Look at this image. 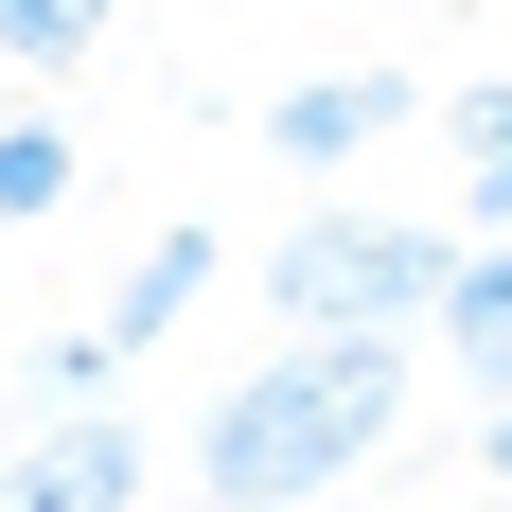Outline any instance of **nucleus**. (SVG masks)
I'll use <instances>...</instances> for the list:
<instances>
[{"mask_svg":"<svg viewBox=\"0 0 512 512\" xmlns=\"http://www.w3.org/2000/svg\"><path fill=\"white\" fill-rule=\"evenodd\" d=\"M442 142H460V230H512V71L442 106Z\"/></svg>","mask_w":512,"mask_h":512,"instance_id":"0eeeda50","label":"nucleus"},{"mask_svg":"<svg viewBox=\"0 0 512 512\" xmlns=\"http://www.w3.org/2000/svg\"><path fill=\"white\" fill-rule=\"evenodd\" d=\"M442 283H460V230L442 212H301L265 248V301L318 318V336H424Z\"/></svg>","mask_w":512,"mask_h":512,"instance_id":"f03ea898","label":"nucleus"},{"mask_svg":"<svg viewBox=\"0 0 512 512\" xmlns=\"http://www.w3.org/2000/svg\"><path fill=\"white\" fill-rule=\"evenodd\" d=\"M442 371H460L477 407H512V230H460V283H442Z\"/></svg>","mask_w":512,"mask_h":512,"instance_id":"39448f33","label":"nucleus"},{"mask_svg":"<svg viewBox=\"0 0 512 512\" xmlns=\"http://www.w3.org/2000/svg\"><path fill=\"white\" fill-rule=\"evenodd\" d=\"M407 71H301V89H283V106H265V142H283V159H301V177H354V159L371 142H389V124H407Z\"/></svg>","mask_w":512,"mask_h":512,"instance_id":"20e7f679","label":"nucleus"},{"mask_svg":"<svg viewBox=\"0 0 512 512\" xmlns=\"http://www.w3.org/2000/svg\"><path fill=\"white\" fill-rule=\"evenodd\" d=\"M89 36H106V0H0V71H18V89L89 71Z\"/></svg>","mask_w":512,"mask_h":512,"instance_id":"1a4fd4ad","label":"nucleus"},{"mask_svg":"<svg viewBox=\"0 0 512 512\" xmlns=\"http://www.w3.org/2000/svg\"><path fill=\"white\" fill-rule=\"evenodd\" d=\"M477 477H495V495H512V407H477Z\"/></svg>","mask_w":512,"mask_h":512,"instance_id":"9b49d317","label":"nucleus"},{"mask_svg":"<svg viewBox=\"0 0 512 512\" xmlns=\"http://www.w3.org/2000/svg\"><path fill=\"white\" fill-rule=\"evenodd\" d=\"M407 354L424 336H318V318H283V354L212 389L195 495L212 512H318L336 477H371L389 442H407Z\"/></svg>","mask_w":512,"mask_h":512,"instance_id":"f257e3e1","label":"nucleus"},{"mask_svg":"<svg viewBox=\"0 0 512 512\" xmlns=\"http://www.w3.org/2000/svg\"><path fill=\"white\" fill-rule=\"evenodd\" d=\"M106 389H124L106 318H89V336H36V354H18V407H106Z\"/></svg>","mask_w":512,"mask_h":512,"instance_id":"9d476101","label":"nucleus"},{"mask_svg":"<svg viewBox=\"0 0 512 512\" xmlns=\"http://www.w3.org/2000/svg\"><path fill=\"white\" fill-rule=\"evenodd\" d=\"M195 301H212V230L177 212V230H159L142 265H124V301H106V354H159V336H177Z\"/></svg>","mask_w":512,"mask_h":512,"instance_id":"423d86ee","label":"nucleus"},{"mask_svg":"<svg viewBox=\"0 0 512 512\" xmlns=\"http://www.w3.org/2000/svg\"><path fill=\"white\" fill-rule=\"evenodd\" d=\"M495 512H512V495H495Z\"/></svg>","mask_w":512,"mask_h":512,"instance_id":"f8f14e48","label":"nucleus"},{"mask_svg":"<svg viewBox=\"0 0 512 512\" xmlns=\"http://www.w3.org/2000/svg\"><path fill=\"white\" fill-rule=\"evenodd\" d=\"M0 512H142V424L36 407V442H0Z\"/></svg>","mask_w":512,"mask_h":512,"instance_id":"7ed1b4c3","label":"nucleus"},{"mask_svg":"<svg viewBox=\"0 0 512 512\" xmlns=\"http://www.w3.org/2000/svg\"><path fill=\"white\" fill-rule=\"evenodd\" d=\"M71 177H89V159H71V124H53V106H18V124H0V230L71 212Z\"/></svg>","mask_w":512,"mask_h":512,"instance_id":"6e6552de","label":"nucleus"}]
</instances>
